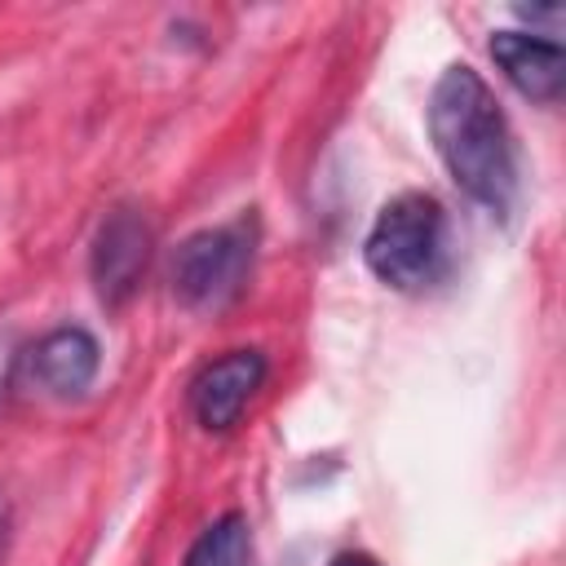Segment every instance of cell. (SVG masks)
I'll list each match as a JSON object with an SVG mask.
<instances>
[{
    "label": "cell",
    "instance_id": "obj_1",
    "mask_svg": "<svg viewBox=\"0 0 566 566\" xmlns=\"http://www.w3.org/2000/svg\"><path fill=\"white\" fill-rule=\"evenodd\" d=\"M429 137L451 181L491 217H509L517 203V146L491 84L455 62L429 93Z\"/></svg>",
    "mask_w": 566,
    "mask_h": 566
},
{
    "label": "cell",
    "instance_id": "obj_2",
    "mask_svg": "<svg viewBox=\"0 0 566 566\" xmlns=\"http://www.w3.org/2000/svg\"><path fill=\"white\" fill-rule=\"evenodd\" d=\"M367 270L394 292H424L447 274L451 239H447V208L429 190L394 195L367 239H363Z\"/></svg>",
    "mask_w": 566,
    "mask_h": 566
},
{
    "label": "cell",
    "instance_id": "obj_3",
    "mask_svg": "<svg viewBox=\"0 0 566 566\" xmlns=\"http://www.w3.org/2000/svg\"><path fill=\"white\" fill-rule=\"evenodd\" d=\"M248 265H252V230H248V221L195 230L172 252V270H168L172 296L186 310H217L243 287Z\"/></svg>",
    "mask_w": 566,
    "mask_h": 566
},
{
    "label": "cell",
    "instance_id": "obj_4",
    "mask_svg": "<svg viewBox=\"0 0 566 566\" xmlns=\"http://www.w3.org/2000/svg\"><path fill=\"white\" fill-rule=\"evenodd\" d=\"M150 265V226L137 208H111L88 248V274L102 305H124Z\"/></svg>",
    "mask_w": 566,
    "mask_h": 566
},
{
    "label": "cell",
    "instance_id": "obj_5",
    "mask_svg": "<svg viewBox=\"0 0 566 566\" xmlns=\"http://www.w3.org/2000/svg\"><path fill=\"white\" fill-rule=\"evenodd\" d=\"M265 380V354L261 349H230L212 358L195 380H190V411L208 433H226L239 424L243 407Z\"/></svg>",
    "mask_w": 566,
    "mask_h": 566
},
{
    "label": "cell",
    "instance_id": "obj_6",
    "mask_svg": "<svg viewBox=\"0 0 566 566\" xmlns=\"http://www.w3.org/2000/svg\"><path fill=\"white\" fill-rule=\"evenodd\" d=\"M102 367V349L84 327H53L22 354V376L49 398H80Z\"/></svg>",
    "mask_w": 566,
    "mask_h": 566
},
{
    "label": "cell",
    "instance_id": "obj_7",
    "mask_svg": "<svg viewBox=\"0 0 566 566\" xmlns=\"http://www.w3.org/2000/svg\"><path fill=\"white\" fill-rule=\"evenodd\" d=\"M491 57L504 71V80L531 102L553 106L566 88V53L557 40H544L539 31H495Z\"/></svg>",
    "mask_w": 566,
    "mask_h": 566
},
{
    "label": "cell",
    "instance_id": "obj_8",
    "mask_svg": "<svg viewBox=\"0 0 566 566\" xmlns=\"http://www.w3.org/2000/svg\"><path fill=\"white\" fill-rule=\"evenodd\" d=\"M252 562V531L243 513H226L199 531L181 566H248Z\"/></svg>",
    "mask_w": 566,
    "mask_h": 566
},
{
    "label": "cell",
    "instance_id": "obj_9",
    "mask_svg": "<svg viewBox=\"0 0 566 566\" xmlns=\"http://www.w3.org/2000/svg\"><path fill=\"white\" fill-rule=\"evenodd\" d=\"M327 566H380V562H376L371 553H354V548H349V553H336Z\"/></svg>",
    "mask_w": 566,
    "mask_h": 566
},
{
    "label": "cell",
    "instance_id": "obj_10",
    "mask_svg": "<svg viewBox=\"0 0 566 566\" xmlns=\"http://www.w3.org/2000/svg\"><path fill=\"white\" fill-rule=\"evenodd\" d=\"M517 18H526V22H562V9H526V4H517Z\"/></svg>",
    "mask_w": 566,
    "mask_h": 566
}]
</instances>
